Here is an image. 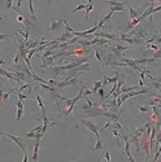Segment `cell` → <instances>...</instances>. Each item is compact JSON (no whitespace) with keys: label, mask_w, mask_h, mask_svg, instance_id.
<instances>
[{"label":"cell","mask_w":161,"mask_h":162,"mask_svg":"<svg viewBox=\"0 0 161 162\" xmlns=\"http://www.w3.org/2000/svg\"><path fill=\"white\" fill-rule=\"evenodd\" d=\"M0 135H4V136L9 137V139H11V140H13V142L16 143L18 147H20V149H21V151H22V153H23V162H27V152H26V144H25V142H23L22 139H21V137L16 136V135L8 134V132H3V131H0Z\"/></svg>","instance_id":"6da1fadb"},{"label":"cell","mask_w":161,"mask_h":162,"mask_svg":"<svg viewBox=\"0 0 161 162\" xmlns=\"http://www.w3.org/2000/svg\"><path fill=\"white\" fill-rule=\"evenodd\" d=\"M150 92V89L148 88H143V89H138V91H130V92H127V94H123V96H120V99H121V101H125L127 100V99H130V97H135V96H139V95H144V94H148Z\"/></svg>","instance_id":"7a4b0ae2"},{"label":"cell","mask_w":161,"mask_h":162,"mask_svg":"<svg viewBox=\"0 0 161 162\" xmlns=\"http://www.w3.org/2000/svg\"><path fill=\"white\" fill-rule=\"evenodd\" d=\"M81 123L89 131H91V132L95 134L96 137H100V135H99V127H98V126H96L95 123H94V122L87 121V119H81Z\"/></svg>","instance_id":"3957f363"},{"label":"cell","mask_w":161,"mask_h":162,"mask_svg":"<svg viewBox=\"0 0 161 162\" xmlns=\"http://www.w3.org/2000/svg\"><path fill=\"white\" fill-rule=\"evenodd\" d=\"M120 137H122V139L125 140V147H123V149H125L126 156L129 157V160H130V161L134 162V158H133L131 152H130V136H126V135H122V134H121V135H120Z\"/></svg>","instance_id":"277c9868"},{"label":"cell","mask_w":161,"mask_h":162,"mask_svg":"<svg viewBox=\"0 0 161 162\" xmlns=\"http://www.w3.org/2000/svg\"><path fill=\"white\" fill-rule=\"evenodd\" d=\"M94 37H98V38H105V39H109V40H113V42H121V38H117L112 34H108V32H103V31H96L94 32Z\"/></svg>","instance_id":"5b68a950"},{"label":"cell","mask_w":161,"mask_h":162,"mask_svg":"<svg viewBox=\"0 0 161 162\" xmlns=\"http://www.w3.org/2000/svg\"><path fill=\"white\" fill-rule=\"evenodd\" d=\"M78 83V77H73L70 79H66V80H62V82H57L56 87H59V88H64V87L66 86H73V85H77Z\"/></svg>","instance_id":"8992f818"},{"label":"cell","mask_w":161,"mask_h":162,"mask_svg":"<svg viewBox=\"0 0 161 162\" xmlns=\"http://www.w3.org/2000/svg\"><path fill=\"white\" fill-rule=\"evenodd\" d=\"M0 75H3V77H7L8 79H12V80H13V82H17V83H20V85H21V83H22V80H21L18 77H16V75H14L13 73H11V71H7V70H4V69H1V68H0Z\"/></svg>","instance_id":"52a82bcc"},{"label":"cell","mask_w":161,"mask_h":162,"mask_svg":"<svg viewBox=\"0 0 161 162\" xmlns=\"http://www.w3.org/2000/svg\"><path fill=\"white\" fill-rule=\"evenodd\" d=\"M64 26V18H60V20H53L51 22V26H50V30L51 31H56V30H60Z\"/></svg>","instance_id":"ba28073f"},{"label":"cell","mask_w":161,"mask_h":162,"mask_svg":"<svg viewBox=\"0 0 161 162\" xmlns=\"http://www.w3.org/2000/svg\"><path fill=\"white\" fill-rule=\"evenodd\" d=\"M72 38H74V35H73V32H69V31H66L65 30V32L61 35V37H59V38H56V40L59 42V43H64V42H68V40H70Z\"/></svg>","instance_id":"9c48e42d"},{"label":"cell","mask_w":161,"mask_h":162,"mask_svg":"<svg viewBox=\"0 0 161 162\" xmlns=\"http://www.w3.org/2000/svg\"><path fill=\"white\" fill-rule=\"evenodd\" d=\"M23 114V105H22V100H18L17 101V116H16V121L20 122L21 118H22Z\"/></svg>","instance_id":"30bf717a"},{"label":"cell","mask_w":161,"mask_h":162,"mask_svg":"<svg viewBox=\"0 0 161 162\" xmlns=\"http://www.w3.org/2000/svg\"><path fill=\"white\" fill-rule=\"evenodd\" d=\"M126 8L129 9V13H130V18L131 20H134V18H138V17H140V14H139V12H136L134 8L131 7L130 4H127L126 3Z\"/></svg>","instance_id":"8fae6325"},{"label":"cell","mask_w":161,"mask_h":162,"mask_svg":"<svg viewBox=\"0 0 161 162\" xmlns=\"http://www.w3.org/2000/svg\"><path fill=\"white\" fill-rule=\"evenodd\" d=\"M147 126H148V123L144 125V126H142V127H139V128H136L134 132H133V135H135V136H138V137H142L144 135V132H145V128H147Z\"/></svg>","instance_id":"7c38bea8"},{"label":"cell","mask_w":161,"mask_h":162,"mask_svg":"<svg viewBox=\"0 0 161 162\" xmlns=\"http://www.w3.org/2000/svg\"><path fill=\"white\" fill-rule=\"evenodd\" d=\"M107 3L111 7H126V3L117 1V0H107Z\"/></svg>","instance_id":"4fadbf2b"},{"label":"cell","mask_w":161,"mask_h":162,"mask_svg":"<svg viewBox=\"0 0 161 162\" xmlns=\"http://www.w3.org/2000/svg\"><path fill=\"white\" fill-rule=\"evenodd\" d=\"M103 149V142H101V139L100 137H98V140H96V144H95V147L92 148V152H100Z\"/></svg>","instance_id":"5bb4252c"},{"label":"cell","mask_w":161,"mask_h":162,"mask_svg":"<svg viewBox=\"0 0 161 162\" xmlns=\"http://www.w3.org/2000/svg\"><path fill=\"white\" fill-rule=\"evenodd\" d=\"M29 11L30 14H31V18L34 22H38V18L35 17V12H34V7H33V0H29Z\"/></svg>","instance_id":"9a60e30c"},{"label":"cell","mask_w":161,"mask_h":162,"mask_svg":"<svg viewBox=\"0 0 161 162\" xmlns=\"http://www.w3.org/2000/svg\"><path fill=\"white\" fill-rule=\"evenodd\" d=\"M139 86H131V87H121V94H127L130 91H135L138 89Z\"/></svg>","instance_id":"2e32d148"},{"label":"cell","mask_w":161,"mask_h":162,"mask_svg":"<svg viewBox=\"0 0 161 162\" xmlns=\"http://www.w3.org/2000/svg\"><path fill=\"white\" fill-rule=\"evenodd\" d=\"M100 87H103V80H96V82L94 83V88L91 89V92H92V94H96Z\"/></svg>","instance_id":"e0dca14e"},{"label":"cell","mask_w":161,"mask_h":162,"mask_svg":"<svg viewBox=\"0 0 161 162\" xmlns=\"http://www.w3.org/2000/svg\"><path fill=\"white\" fill-rule=\"evenodd\" d=\"M35 99H36V101H38L39 106H40V109H42V114H44V113H45V109H44V105H43V100H42V97L39 96V94L35 95Z\"/></svg>","instance_id":"ac0fdd59"},{"label":"cell","mask_w":161,"mask_h":162,"mask_svg":"<svg viewBox=\"0 0 161 162\" xmlns=\"http://www.w3.org/2000/svg\"><path fill=\"white\" fill-rule=\"evenodd\" d=\"M78 44H81L82 47H91L92 44H91V40H87V39H78Z\"/></svg>","instance_id":"d6986e66"},{"label":"cell","mask_w":161,"mask_h":162,"mask_svg":"<svg viewBox=\"0 0 161 162\" xmlns=\"http://www.w3.org/2000/svg\"><path fill=\"white\" fill-rule=\"evenodd\" d=\"M94 48H95V56H96V58H98V61L101 64V62H103V53H100V49L98 48V46H94Z\"/></svg>","instance_id":"ffe728a7"},{"label":"cell","mask_w":161,"mask_h":162,"mask_svg":"<svg viewBox=\"0 0 161 162\" xmlns=\"http://www.w3.org/2000/svg\"><path fill=\"white\" fill-rule=\"evenodd\" d=\"M94 9V3H89V4L86 5V14H84V17H86V18H89V14H90V12Z\"/></svg>","instance_id":"44dd1931"},{"label":"cell","mask_w":161,"mask_h":162,"mask_svg":"<svg viewBox=\"0 0 161 162\" xmlns=\"http://www.w3.org/2000/svg\"><path fill=\"white\" fill-rule=\"evenodd\" d=\"M40 87H42V88H44V89H47V91H51V92H55V91H56V88H55L53 86L45 85V83H40Z\"/></svg>","instance_id":"7402d4cb"},{"label":"cell","mask_w":161,"mask_h":162,"mask_svg":"<svg viewBox=\"0 0 161 162\" xmlns=\"http://www.w3.org/2000/svg\"><path fill=\"white\" fill-rule=\"evenodd\" d=\"M14 89H16V88H12V89H9V91L7 92V94H4V95H3V97H1V101H3V103H4V101H7V100H8L9 95H11V94H12V92H13V91H14Z\"/></svg>","instance_id":"603a6c76"},{"label":"cell","mask_w":161,"mask_h":162,"mask_svg":"<svg viewBox=\"0 0 161 162\" xmlns=\"http://www.w3.org/2000/svg\"><path fill=\"white\" fill-rule=\"evenodd\" d=\"M112 14H113V13H112V12H109V13L107 14V16H104V17H103V22H104V23H107V22H109V21H111V18H112Z\"/></svg>","instance_id":"cb8c5ba5"},{"label":"cell","mask_w":161,"mask_h":162,"mask_svg":"<svg viewBox=\"0 0 161 162\" xmlns=\"http://www.w3.org/2000/svg\"><path fill=\"white\" fill-rule=\"evenodd\" d=\"M64 26H65V30H66V31H69V32H74V31H75L74 29H72L70 26H69V23L65 21V18H64Z\"/></svg>","instance_id":"d4e9b609"},{"label":"cell","mask_w":161,"mask_h":162,"mask_svg":"<svg viewBox=\"0 0 161 162\" xmlns=\"http://www.w3.org/2000/svg\"><path fill=\"white\" fill-rule=\"evenodd\" d=\"M116 48H117V51H120V52H123V51L127 49V46H125V44H117Z\"/></svg>","instance_id":"484cf974"},{"label":"cell","mask_w":161,"mask_h":162,"mask_svg":"<svg viewBox=\"0 0 161 162\" xmlns=\"http://www.w3.org/2000/svg\"><path fill=\"white\" fill-rule=\"evenodd\" d=\"M98 94H99L100 97H101V101H104L105 100V95H104V89H103V87H100V88L98 89Z\"/></svg>","instance_id":"4316f807"},{"label":"cell","mask_w":161,"mask_h":162,"mask_svg":"<svg viewBox=\"0 0 161 162\" xmlns=\"http://www.w3.org/2000/svg\"><path fill=\"white\" fill-rule=\"evenodd\" d=\"M35 135H36V132L31 130L30 132H27V134H26V137H27V139H35Z\"/></svg>","instance_id":"83f0119b"},{"label":"cell","mask_w":161,"mask_h":162,"mask_svg":"<svg viewBox=\"0 0 161 162\" xmlns=\"http://www.w3.org/2000/svg\"><path fill=\"white\" fill-rule=\"evenodd\" d=\"M112 127H113V128H117L118 131H120V130H122V126H121L120 123H118V121L113 122V123H112Z\"/></svg>","instance_id":"f1b7e54d"},{"label":"cell","mask_w":161,"mask_h":162,"mask_svg":"<svg viewBox=\"0 0 161 162\" xmlns=\"http://www.w3.org/2000/svg\"><path fill=\"white\" fill-rule=\"evenodd\" d=\"M81 9H86V5H84V4H79L78 7H75L72 12H77V11H81Z\"/></svg>","instance_id":"f546056e"},{"label":"cell","mask_w":161,"mask_h":162,"mask_svg":"<svg viewBox=\"0 0 161 162\" xmlns=\"http://www.w3.org/2000/svg\"><path fill=\"white\" fill-rule=\"evenodd\" d=\"M139 110H140L142 113H148L151 109H150V108H147V106H139Z\"/></svg>","instance_id":"4dcf8cb0"},{"label":"cell","mask_w":161,"mask_h":162,"mask_svg":"<svg viewBox=\"0 0 161 162\" xmlns=\"http://www.w3.org/2000/svg\"><path fill=\"white\" fill-rule=\"evenodd\" d=\"M112 134H113L114 135V136H116L117 137V139H118V137H120V132H118V130H117V128H112Z\"/></svg>","instance_id":"1f68e13d"},{"label":"cell","mask_w":161,"mask_h":162,"mask_svg":"<svg viewBox=\"0 0 161 162\" xmlns=\"http://www.w3.org/2000/svg\"><path fill=\"white\" fill-rule=\"evenodd\" d=\"M25 99H27L26 95H23L22 92H18V100H25Z\"/></svg>","instance_id":"d6a6232c"},{"label":"cell","mask_w":161,"mask_h":162,"mask_svg":"<svg viewBox=\"0 0 161 162\" xmlns=\"http://www.w3.org/2000/svg\"><path fill=\"white\" fill-rule=\"evenodd\" d=\"M111 126H112V122H111V121H108V122H107V123H105V125H104V126H103V127H101V131H104V130H105V128L111 127Z\"/></svg>","instance_id":"836d02e7"},{"label":"cell","mask_w":161,"mask_h":162,"mask_svg":"<svg viewBox=\"0 0 161 162\" xmlns=\"http://www.w3.org/2000/svg\"><path fill=\"white\" fill-rule=\"evenodd\" d=\"M150 48H151V49H153L155 52H156V51H159V47H157L156 44H151V46H150Z\"/></svg>","instance_id":"e575fe53"},{"label":"cell","mask_w":161,"mask_h":162,"mask_svg":"<svg viewBox=\"0 0 161 162\" xmlns=\"http://www.w3.org/2000/svg\"><path fill=\"white\" fill-rule=\"evenodd\" d=\"M12 3H13V0H7V8H8V9H11V8H12Z\"/></svg>","instance_id":"d590c367"},{"label":"cell","mask_w":161,"mask_h":162,"mask_svg":"<svg viewBox=\"0 0 161 162\" xmlns=\"http://www.w3.org/2000/svg\"><path fill=\"white\" fill-rule=\"evenodd\" d=\"M143 1H148V3H152V4H156V3H161V0H143Z\"/></svg>","instance_id":"8d00e7d4"},{"label":"cell","mask_w":161,"mask_h":162,"mask_svg":"<svg viewBox=\"0 0 161 162\" xmlns=\"http://www.w3.org/2000/svg\"><path fill=\"white\" fill-rule=\"evenodd\" d=\"M104 156H105V160H107L108 162L111 161V154H109V152H105V154H104Z\"/></svg>","instance_id":"74e56055"},{"label":"cell","mask_w":161,"mask_h":162,"mask_svg":"<svg viewBox=\"0 0 161 162\" xmlns=\"http://www.w3.org/2000/svg\"><path fill=\"white\" fill-rule=\"evenodd\" d=\"M5 39H8V35H5V34H0V40H5Z\"/></svg>","instance_id":"f35d334b"},{"label":"cell","mask_w":161,"mask_h":162,"mask_svg":"<svg viewBox=\"0 0 161 162\" xmlns=\"http://www.w3.org/2000/svg\"><path fill=\"white\" fill-rule=\"evenodd\" d=\"M17 21H18V22H23V21H25V18H23L22 16H18L17 17Z\"/></svg>","instance_id":"ab89813d"},{"label":"cell","mask_w":161,"mask_h":162,"mask_svg":"<svg viewBox=\"0 0 161 162\" xmlns=\"http://www.w3.org/2000/svg\"><path fill=\"white\" fill-rule=\"evenodd\" d=\"M3 64H4V60H3V58H0V65H3Z\"/></svg>","instance_id":"60d3db41"}]
</instances>
